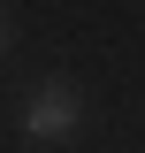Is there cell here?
<instances>
[{
  "instance_id": "obj_1",
  "label": "cell",
  "mask_w": 145,
  "mask_h": 153,
  "mask_svg": "<svg viewBox=\"0 0 145 153\" xmlns=\"http://www.w3.org/2000/svg\"><path fill=\"white\" fill-rule=\"evenodd\" d=\"M76 123H84V100H76L69 76H46V84L23 100V138H46V146H54V138H69Z\"/></svg>"
}]
</instances>
